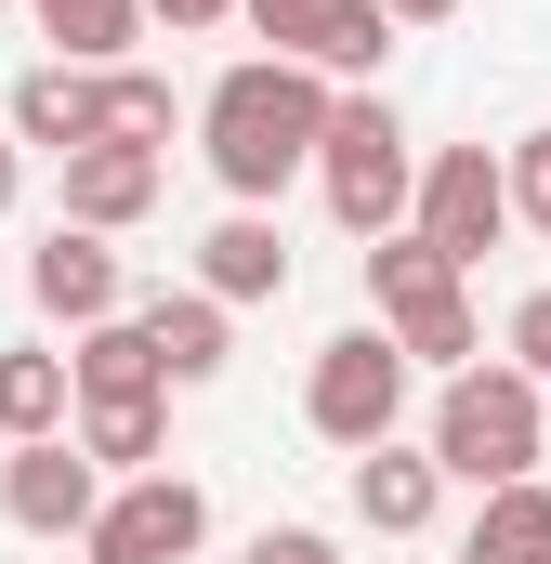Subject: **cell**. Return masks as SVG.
<instances>
[{
    "mask_svg": "<svg viewBox=\"0 0 551 564\" xmlns=\"http://www.w3.org/2000/svg\"><path fill=\"white\" fill-rule=\"evenodd\" d=\"M433 459H446V486H473V499L526 486V473H539V381H526V368H460V381L433 394Z\"/></svg>",
    "mask_w": 551,
    "mask_h": 564,
    "instance_id": "obj_2",
    "label": "cell"
},
{
    "mask_svg": "<svg viewBox=\"0 0 551 564\" xmlns=\"http://www.w3.org/2000/svg\"><path fill=\"white\" fill-rule=\"evenodd\" d=\"M13 144H53V158L106 144V79L93 66H26L13 79Z\"/></svg>",
    "mask_w": 551,
    "mask_h": 564,
    "instance_id": "obj_12",
    "label": "cell"
},
{
    "mask_svg": "<svg viewBox=\"0 0 551 564\" xmlns=\"http://www.w3.org/2000/svg\"><path fill=\"white\" fill-rule=\"evenodd\" d=\"M144 13H158V26H171V40H197V26H224V13H237V0H144Z\"/></svg>",
    "mask_w": 551,
    "mask_h": 564,
    "instance_id": "obj_25",
    "label": "cell"
},
{
    "mask_svg": "<svg viewBox=\"0 0 551 564\" xmlns=\"http://www.w3.org/2000/svg\"><path fill=\"white\" fill-rule=\"evenodd\" d=\"M237 13L263 26L289 66H315V79H368L395 53V13L381 0H237Z\"/></svg>",
    "mask_w": 551,
    "mask_h": 564,
    "instance_id": "obj_7",
    "label": "cell"
},
{
    "mask_svg": "<svg viewBox=\"0 0 551 564\" xmlns=\"http://www.w3.org/2000/svg\"><path fill=\"white\" fill-rule=\"evenodd\" d=\"M171 119H184V106H171L158 66H106V132L119 144H171Z\"/></svg>",
    "mask_w": 551,
    "mask_h": 564,
    "instance_id": "obj_21",
    "label": "cell"
},
{
    "mask_svg": "<svg viewBox=\"0 0 551 564\" xmlns=\"http://www.w3.org/2000/svg\"><path fill=\"white\" fill-rule=\"evenodd\" d=\"M158 210V144H79L66 158V224H93V237H119V224H144Z\"/></svg>",
    "mask_w": 551,
    "mask_h": 564,
    "instance_id": "obj_11",
    "label": "cell"
},
{
    "mask_svg": "<svg viewBox=\"0 0 551 564\" xmlns=\"http://www.w3.org/2000/svg\"><path fill=\"white\" fill-rule=\"evenodd\" d=\"M395 408H408V341L395 328H342L328 355H315V381H302V421L328 433V446H395Z\"/></svg>",
    "mask_w": 551,
    "mask_h": 564,
    "instance_id": "obj_5",
    "label": "cell"
},
{
    "mask_svg": "<svg viewBox=\"0 0 551 564\" xmlns=\"http://www.w3.org/2000/svg\"><path fill=\"white\" fill-rule=\"evenodd\" d=\"M460 564H551V486H539V473H526V486H499V499L473 512Z\"/></svg>",
    "mask_w": 551,
    "mask_h": 564,
    "instance_id": "obj_18",
    "label": "cell"
},
{
    "mask_svg": "<svg viewBox=\"0 0 551 564\" xmlns=\"http://www.w3.org/2000/svg\"><path fill=\"white\" fill-rule=\"evenodd\" d=\"M197 539H210V499L184 473H132L106 499V525H93V564H184Z\"/></svg>",
    "mask_w": 551,
    "mask_h": 564,
    "instance_id": "obj_9",
    "label": "cell"
},
{
    "mask_svg": "<svg viewBox=\"0 0 551 564\" xmlns=\"http://www.w3.org/2000/svg\"><path fill=\"white\" fill-rule=\"evenodd\" d=\"M93 394H171V355H158V328H144V315L79 328V408H93Z\"/></svg>",
    "mask_w": 551,
    "mask_h": 564,
    "instance_id": "obj_16",
    "label": "cell"
},
{
    "mask_svg": "<svg viewBox=\"0 0 551 564\" xmlns=\"http://www.w3.org/2000/svg\"><path fill=\"white\" fill-rule=\"evenodd\" d=\"M499 224H512V158L446 144V158L420 171V237H433L446 263H486V250H499Z\"/></svg>",
    "mask_w": 551,
    "mask_h": 564,
    "instance_id": "obj_8",
    "label": "cell"
},
{
    "mask_svg": "<svg viewBox=\"0 0 551 564\" xmlns=\"http://www.w3.org/2000/svg\"><path fill=\"white\" fill-rule=\"evenodd\" d=\"M79 446L106 459V473H171L158 446H171V394H93L79 408Z\"/></svg>",
    "mask_w": 551,
    "mask_h": 564,
    "instance_id": "obj_17",
    "label": "cell"
},
{
    "mask_svg": "<svg viewBox=\"0 0 551 564\" xmlns=\"http://www.w3.org/2000/svg\"><path fill=\"white\" fill-rule=\"evenodd\" d=\"M224 315H237V302H210V289H184V302L158 289V302H144V328H158L171 381H210V368H224Z\"/></svg>",
    "mask_w": 551,
    "mask_h": 564,
    "instance_id": "obj_20",
    "label": "cell"
},
{
    "mask_svg": "<svg viewBox=\"0 0 551 564\" xmlns=\"http://www.w3.org/2000/svg\"><path fill=\"white\" fill-rule=\"evenodd\" d=\"M315 171H328V210H342L368 250L420 210V158H408V132H395L381 93H342V119H328V144H315Z\"/></svg>",
    "mask_w": 551,
    "mask_h": 564,
    "instance_id": "obj_3",
    "label": "cell"
},
{
    "mask_svg": "<svg viewBox=\"0 0 551 564\" xmlns=\"http://www.w3.org/2000/svg\"><path fill=\"white\" fill-rule=\"evenodd\" d=\"M460 276L473 263H446L433 237H381L368 250V302H381V328L408 341V368H473V302H460Z\"/></svg>",
    "mask_w": 551,
    "mask_h": 564,
    "instance_id": "obj_4",
    "label": "cell"
},
{
    "mask_svg": "<svg viewBox=\"0 0 551 564\" xmlns=\"http://www.w3.org/2000/svg\"><path fill=\"white\" fill-rule=\"evenodd\" d=\"M381 13H395V26H446L460 0H381Z\"/></svg>",
    "mask_w": 551,
    "mask_h": 564,
    "instance_id": "obj_26",
    "label": "cell"
},
{
    "mask_svg": "<svg viewBox=\"0 0 551 564\" xmlns=\"http://www.w3.org/2000/svg\"><path fill=\"white\" fill-rule=\"evenodd\" d=\"M512 368H526V381H551V289H526V302H512Z\"/></svg>",
    "mask_w": 551,
    "mask_h": 564,
    "instance_id": "obj_23",
    "label": "cell"
},
{
    "mask_svg": "<svg viewBox=\"0 0 551 564\" xmlns=\"http://www.w3.org/2000/svg\"><path fill=\"white\" fill-rule=\"evenodd\" d=\"M66 408H79V355L13 341V355H0V433H13V446H40V433H66Z\"/></svg>",
    "mask_w": 551,
    "mask_h": 564,
    "instance_id": "obj_15",
    "label": "cell"
},
{
    "mask_svg": "<svg viewBox=\"0 0 551 564\" xmlns=\"http://www.w3.org/2000/svg\"><path fill=\"white\" fill-rule=\"evenodd\" d=\"M197 289H210V302H276V289H289V237H276L263 210L210 224V237H197Z\"/></svg>",
    "mask_w": 551,
    "mask_h": 564,
    "instance_id": "obj_14",
    "label": "cell"
},
{
    "mask_svg": "<svg viewBox=\"0 0 551 564\" xmlns=\"http://www.w3.org/2000/svg\"><path fill=\"white\" fill-rule=\"evenodd\" d=\"M0 210H13V132H0Z\"/></svg>",
    "mask_w": 551,
    "mask_h": 564,
    "instance_id": "obj_27",
    "label": "cell"
},
{
    "mask_svg": "<svg viewBox=\"0 0 551 564\" xmlns=\"http://www.w3.org/2000/svg\"><path fill=\"white\" fill-rule=\"evenodd\" d=\"M250 564H342V552H328L315 525H263V539H250Z\"/></svg>",
    "mask_w": 551,
    "mask_h": 564,
    "instance_id": "obj_24",
    "label": "cell"
},
{
    "mask_svg": "<svg viewBox=\"0 0 551 564\" xmlns=\"http://www.w3.org/2000/svg\"><path fill=\"white\" fill-rule=\"evenodd\" d=\"M433 499H446V459H433V446H368V459H355V525L420 539V525H433Z\"/></svg>",
    "mask_w": 551,
    "mask_h": 564,
    "instance_id": "obj_13",
    "label": "cell"
},
{
    "mask_svg": "<svg viewBox=\"0 0 551 564\" xmlns=\"http://www.w3.org/2000/svg\"><path fill=\"white\" fill-rule=\"evenodd\" d=\"M512 224H539V237H551V132L512 144Z\"/></svg>",
    "mask_w": 551,
    "mask_h": 564,
    "instance_id": "obj_22",
    "label": "cell"
},
{
    "mask_svg": "<svg viewBox=\"0 0 551 564\" xmlns=\"http://www.w3.org/2000/svg\"><path fill=\"white\" fill-rule=\"evenodd\" d=\"M0 512H13L26 539H93V525H106V459H93L79 433H40V446L0 459Z\"/></svg>",
    "mask_w": 551,
    "mask_h": 564,
    "instance_id": "obj_6",
    "label": "cell"
},
{
    "mask_svg": "<svg viewBox=\"0 0 551 564\" xmlns=\"http://www.w3.org/2000/svg\"><path fill=\"white\" fill-rule=\"evenodd\" d=\"M40 26H53V66H119L144 40V0H40Z\"/></svg>",
    "mask_w": 551,
    "mask_h": 564,
    "instance_id": "obj_19",
    "label": "cell"
},
{
    "mask_svg": "<svg viewBox=\"0 0 551 564\" xmlns=\"http://www.w3.org/2000/svg\"><path fill=\"white\" fill-rule=\"evenodd\" d=\"M119 250H106V237H93V224H53V237H40V250H26V302H40V315H66V328H106V315H119Z\"/></svg>",
    "mask_w": 551,
    "mask_h": 564,
    "instance_id": "obj_10",
    "label": "cell"
},
{
    "mask_svg": "<svg viewBox=\"0 0 551 564\" xmlns=\"http://www.w3.org/2000/svg\"><path fill=\"white\" fill-rule=\"evenodd\" d=\"M342 119V93L315 79V66H289V53H250V66H224L210 79V106H197V144H210V171H224V197L237 210H263L276 184L328 144Z\"/></svg>",
    "mask_w": 551,
    "mask_h": 564,
    "instance_id": "obj_1",
    "label": "cell"
}]
</instances>
